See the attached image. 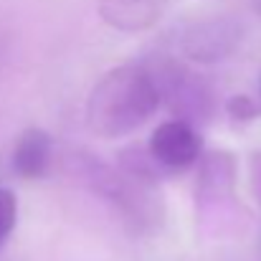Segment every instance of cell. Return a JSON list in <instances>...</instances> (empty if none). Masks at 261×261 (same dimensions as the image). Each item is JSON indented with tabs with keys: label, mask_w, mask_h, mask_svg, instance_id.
<instances>
[{
	"label": "cell",
	"mask_w": 261,
	"mask_h": 261,
	"mask_svg": "<svg viewBox=\"0 0 261 261\" xmlns=\"http://www.w3.org/2000/svg\"><path fill=\"white\" fill-rule=\"evenodd\" d=\"M147 71L158 87L160 104L165 101L170 107L175 119H182L190 124L208 119L213 99H211L208 84L198 74L188 71L185 66H180L175 61H160V64H155V69H147Z\"/></svg>",
	"instance_id": "cell-2"
},
{
	"label": "cell",
	"mask_w": 261,
	"mask_h": 261,
	"mask_svg": "<svg viewBox=\"0 0 261 261\" xmlns=\"http://www.w3.org/2000/svg\"><path fill=\"white\" fill-rule=\"evenodd\" d=\"M226 112H228L236 122H251V119L259 117V107H256V101H254L251 96H246V94H236V96H231L228 104H226Z\"/></svg>",
	"instance_id": "cell-9"
},
{
	"label": "cell",
	"mask_w": 261,
	"mask_h": 261,
	"mask_svg": "<svg viewBox=\"0 0 261 261\" xmlns=\"http://www.w3.org/2000/svg\"><path fill=\"white\" fill-rule=\"evenodd\" d=\"M168 0H101L99 15L109 28L137 33L152 28L165 15Z\"/></svg>",
	"instance_id": "cell-4"
},
{
	"label": "cell",
	"mask_w": 261,
	"mask_h": 261,
	"mask_svg": "<svg viewBox=\"0 0 261 261\" xmlns=\"http://www.w3.org/2000/svg\"><path fill=\"white\" fill-rule=\"evenodd\" d=\"M160 107L158 87L145 66H117L107 71L89 94L87 127L101 140L137 132Z\"/></svg>",
	"instance_id": "cell-1"
},
{
	"label": "cell",
	"mask_w": 261,
	"mask_h": 261,
	"mask_svg": "<svg viewBox=\"0 0 261 261\" xmlns=\"http://www.w3.org/2000/svg\"><path fill=\"white\" fill-rule=\"evenodd\" d=\"M233 180H236L233 158L228 152H213L200 163L198 193H200V198H221L223 193L233 190Z\"/></svg>",
	"instance_id": "cell-6"
},
{
	"label": "cell",
	"mask_w": 261,
	"mask_h": 261,
	"mask_svg": "<svg viewBox=\"0 0 261 261\" xmlns=\"http://www.w3.org/2000/svg\"><path fill=\"white\" fill-rule=\"evenodd\" d=\"M228 36H233V33H223V28H218V25H200V28H195L188 36L185 51L193 59H198V61L223 59L231 51V46H233V41Z\"/></svg>",
	"instance_id": "cell-7"
},
{
	"label": "cell",
	"mask_w": 261,
	"mask_h": 261,
	"mask_svg": "<svg viewBox=\"0 0 261 261\" xmlns=\"http://www.w3.org/2000/svg\"><path fill=\"white\" fill-rule=\"evenodd\" d=\"M15 218H18V200L15 193L8 188H0V244L10 236V231L15 228Z\"/></svg>",
	"instance_id": "cell-8"
},
{
	"label": "cell",
	"mask_w": 261,
	"mask_h": 261,
	"mask_svg": "<svg viewBox=\"0 0 261 261\" xmlns=\"http://www.w3.org/2000/svg\"><path fill=\"white\" fill-rule=\"evenodd\" d=\"M51 158H54L51 135L41 127H31L18 137L13 147V170L23 180H38L48 173Z\"/></svg>",
	"instance_id": "cell-5"
},
{
	"label": "cell",
	"mask_w": 261,
	"mask_h": 261,
	"mask_svg": "<svg viewBox=\"0 0 261 261\" xmlns=\"http://www.w3.org/2000/svg\"><path fill=\"white\" fill-rule=\"evenodd\" d=\"M259 158V155H256ZM259 163H261V158H259ZM256 182H259V188H256V193H259V200H261V168H259V173H256Z\"/></svg>",
	"instance_id": "cell-10"
},
{
	"label": "cell",
	"mask_w": 261,
	"mask_h": 261,
	"mask_svg": "<svg viewBox=\"0 0 261 261\" xmlns=\"http://www.w3.org/2000/svg\"><path fill=\"white\" fill-rule=\"evenodd\" d=\"M147 152L160 168L188 170L203 158V140L190 122L168 119L152 129Z\"/></svg>",
	"instance_id": "cell-3"
}]
</instances>
